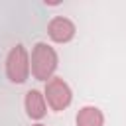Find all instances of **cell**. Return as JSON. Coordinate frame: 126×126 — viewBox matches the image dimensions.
Masks as SVG:
<instances>
[{
    "label": "cell",
    "mask_w": 126,
    "mask_h": 126,
    "mask_svg": "<svg viewBox=\"0 0 126 126\" xmlns=\"http://www.w3.org/2000/svg\"><path fill=\"white\" fill-rule=\"evenodd\" d=\"M57 69V53L47 43L39 41L32 51V75L37 81H47Z\"/></svg>",
    "instance_id": "obj_1"
},
{
    "label": "cell",
    "mask_w": 126,
    "mask_h": 126,
    "mask_svg": "<svg viewBox=\"0 0 126 126\" xmlns=\"http://www.w3.org/2000/svg\"><path fill=\"white\" fill-rule=\"evenodd\" d=\"M6 75L12 83H26L28 75H30V59H28V51L22 43H18L16 47L10 49L8 57H6Z\"/></svg>",
    "instance_id": "obj_2"
},
{
    "label": "cell",
    "mask_w": 126,
    "mask_h": 126,
    "mask_svg": "<svg viewBox=\"0 0 126 126\" xmlns=\"http://www.w3.org/2000/svg\"><path fill=\"white\" fill-rule=\"evenodd\" d=\"M45 98H47V104L53 108V110H65L69 104H71V89L69 85L61 79V77H53L47 85H45Z\"/></svg>",
    "instance_id": "obj_3"
},
{
    "label": "cell",
    "mask_w": 126,
    "mask_h": 126,
    "mask_svg": "<svg viewBox=\"0 0 126 126\" xmlns=\"http://www.w3.org/2000/svg\"><path fill=\"white\" fill-rule=\"evenodd\" d=\"M47 33L53 41L57 43H67L75 37V24L69 20V18H63V16H57L49 22L47 26Z\"/></svg>",
    "instance_id": "obj_4"
},
{
    "label": "cell",
    "mask_w": 126,
    "mask_h": 126,
    "mask_svg": "<svg viewBox=\"0 0 126 126\" xmlns=\"http://www.w3.org/2000/svg\"><path fill=\"white\" fill-rule=\"evenodd\" d=\"M24 104H26V112H28L30 118L39 120V118L45 116V100H43V94H41L39 91H35V89L28 91Z\"/></svg>",
    "instance_id": "obj_5"
},
{
    "label": "cell",
    "mask_w": 126,
    "mask_h": 126,
    "mask_svg": "<svg viewBox=\"0 0 126 126\" xmlns=\"http://www.w3.org/2000/svg\"><path fill=\"white\" fill-rule=\"evenodd\" d=\"M104 116L96 106H83L77 114V126H102Z\"/></svg>",
    "instance_id": "obj_6"
},
{
    "label": "cell",
    "mask_w": 126,
    "mask_h": 126,
    "mask_svg": "<svg viewBox=\"0 0 126 126\" xmlns=\"http://www.w3.org/2000/svg\"><path fill=\"white\" fill-rule=\"evenodd\" d=\"M33 126H45V124H33Z\"/></svg>",
    "instance_id": "obj_7"
}]
</instances>
